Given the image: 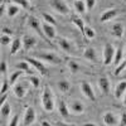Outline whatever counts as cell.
<instances>
[{
  "label": "cell",
  "instance_id": "6da1fadb",
  "mask_svg": "<svg viewBox=\"0 0 126 126\" xmlns=\"http://www.w3.org/2000/svg\"><path fill=\"white\" fill-rule=\"evenodd\" d=\"M42 106L47 112H52L54 109V101H53V93H52L50 88L46 86L43 88V93H42Z\"/></svg>",
  "mask_w": 126,
  "mask_h": 126
},
{
  "label": "cell",
  "instance_id": "7a4b0ae2",
  "mask_svg": "<svg viewBox=\"0 0 126 126\" xmlns=\"http://www.w3.org/2000/svg\"><path fill=\"white\" fill-rule=\"evenodd\" d=\"M35 58H39L42 61L49 62L52 64H61L62 63V58L58 57L56 53H52V52H46V53H35Z\"/></svg>",
  "mask_w": 126,
  "mask_h": 126
},
{
  "label": "cell",
  "instance_id": "3957f363",
  "mask_svg": "<svg viewBox=\"0 0 126 126\" xmlns=\"http://www.w3.org/2000/svg\"><path fill=\"white\" fill-rule=\"evenodd\" d=\"M115 48L111 43H106L103 47V64L109 66L113 62V57H115Z\"/></svg>",
  "mask_w": 126,
  "mask_h": 126
},
{
  "label": "cell",
  "instance_id": "277c9868",
  "mask_svg": "<svg viewBox=\"0 0 126 126\" xmlns=\"http://www.w3.org/2000/svg\"><path fill=\"white\" fill-rule=\"evenodd\" d=\"M49 4L56 12H58L62 15H66L69 13V6L66 4L64 0H50Z\"/></svg>",
  "mask_w": 126,
  "mask_h": 126
},
{
  "label": "cell",
  "instance_id": "5b68a950",
  "mask_svg": "<svg viewBox=\"0 0 126 126\" xmlns=\"http://www.w3.org/2000/svg\"><path fill=\"white\" fill-rule=\"evenodd\" d=\"M25 61H28L32 66H33V68L35 69V71H38L42 76H47V73H48V69L46 68V66L42 63L40 61H38V59H34V58H29V57H27L25 58Z\"/></svg>",
  "mask_w": 126,
  "mask_h": 126
},
{
  "label": "cell",
  "instance_id": "8992f818",
  "mask_svg": "<svg viewBox=\"0 0 126 126\" xmlns=\"http://www.w3.org/2000/svg\"><path fill=\"white\" fill-rule=\"evenodd\" d=\"M69 107V111L75 115H82L85 112V106H83V103L78 100H72L68 105Z\"/></svg>",
  "mask_w": 126,
  "mask_h": 126
},
{
  "label": "cell",
  "instance_id": "52a82bcc",
  "mask_svg": "<svg viewBox=\"0 0 126 126\" xmlns=\"http://www.w3.org/2000/svg\"><path fill=\"white\" fill-rule=\"evenodd\" d=\"M81 91L83 93V96H86V98L94 101V92H93V90H92V87L88 82H86V81L81 82Z\"/></svg>",
  "mask_w": 126,
  "mask_h": 126
},
{
  "label": "cell",
  "instance_id": "ba28073f",
  "mask_svg": "<svg viewBox=\"0 0 126 126\" xmlns=\"http://www.w3.org/2000/svg\"><path fill=\"white\" fill-rule=\"evenodd\" d=\"M34 121H35V111L32 107H27V111L24 113V119H23V125L28 126V125L34 124Z\"/></svg>",
  "mask_w": 126,
  "mask_h": 126
},
{
  "label": "cell",
  "instance_id": "9c48e42d",
  "mask_svg": "<svg viewBox=\"0 0 126 126\" xmlns=\"http://www.w3.org/2000/svg\"><path fill=\"white\" fill-rule=\"evenodd\" d=\"M42 29H43V33H44V35L47 38L53 39L56 37V28H54V25H52V24L44 22L43 24H42Z\"/></svg>",
  "mask_w": 126,
  "mask_h": 126
},
{
  "label": "cell",
  "instance_id": "30bf717a",
  "mask_svg": "<svg viewBox=\"0 0 126 126\" xmlns=\"http://www.w3.org/2000/svg\"><path fill=\"white\" fill-rule=\"evenodd\" d=\"M103 124L107 125V126H115V125H119V120L117 116L112 112H106L103 115Z\"/></svg>",
  "mask_w": 126,
  "mask_h": 126
},
{
  "label": "cell",
  "instance_id": "8fae6325",
  "mask_svg": "<svg viewBox=\"0 0 126 126\" xmlns=\"http://www.w3.org/2000/svg\"><path fill=\"white\" fill-rule=\"evenodd\" d=\"M119 12H120L119 9H109V10H106V12L101 15L100 20H101L102 23H106V22H109V20L113 19L115 16L119 14Z\"/></svg>",
  "mask_w": 126,
  "mask_h": 126
},
{
  "label": "cell",
  "instance_id": "7c38bea8",
  "mask_svg": "<svg viewBox=\"0 0 126 126\" xmlns=\"http://www.w3.org/2000/svg\"><path fill=\"white\" fill-rule=\"evenodd\" d=\"M98 87H100V90L102 91V93H105V94L110 93L111 86H110L109 78H107V77H100V79H98Z\"/></svg>",
  "mask_w": 126,
  "mask_h": 126
},
{
  "label": "cell",
  "instance_id": "4fadbf2b",
  "mask_svg": "<svg viewBox=\"0 0 126 126\" xmlns=\"http://www.w3.org/2000/svg\"><path fill=\"white\" fill-rule=\"evenodd\" d=\"M58 111H59L61 116L63 119H67L68 117V115H69V107H68V105L66 103L64 100H59L58 101Z\"/></svg>",
  "mask_w": 126,
  "mask_h": 126
},
{
  "label": "cell",
  "instance_id": "5bb4252c",
  "mask_svg": "<svg viewBox=\"0 0 126 126\" xmlns=\"http://www.w3.org/2000/svg\"><path fill=\"white\" fill-rule=\"evenodd\" d=\"M16 68L24 71L25 73H28V75H34V71H33L34 68H33V66H32L28 61H22V62H19L18 64H16Z\"/></svg>",
  "mask_w": 126,
  "mask_h": 126
},
{
  "label": "cell",
  "instance_id": "9a60e30c",
  "mask_svg": "<svg viewBox=\"0 0 126 126\" xmlns=\"http://www.w3.org/2000/svg\"><path fill=\"white\" fill-rule=\"evenodd\" d=\"M58 44H59V47L62 48V50L67 52V53H72V52H73V46H72V43H71L68 39H66V38H59V39H58Z\"/></svg>",
  "mask_w": 126,
  "mask_h": 126
},
{
  "label": "cell",
  "instance_id": "2e32d148",
  "mask_svg": "<svg viewBox=\"0 0 126 126\" xmlns=\"http://www.w3.org/2000/svg\"><path fill=\"white\" fill-rule=\"evenodd\" d=\"M35 44H37V39L34 37H32V35H24L23 37V46H24L25 50L32 49Z\"/></svg>",
  "mask_w": 126,
  "mask_h": 126
},
{
  "label": "cell",
  "instance_id": "e0dca14e",
  "mask_svg": "<svg viewBox=\"0 0 126 126\" xmlns=\"http://www.w3.org/2000/svg\"><path fill=\"white\" fill-rule=\"evenodd\" d=\"M28 25H29L32 29L37 30L38 33H39L42 37H43V33H42V32H43V29H42V25H40V23L38 22V19H37V18L30 16V18H29V20H28Z\"/></svg>",
  "mask_w": 126,
  "mask_h": 126
},
{
  "label": "cell",
  "instance_id": "ac0fdd59",
  "mask_svg": "<svg viewBox=\"0 0 126 126\" xmlns=\"http://www.w3.org/2000/svg\"><path fill=\"white\" fill-rule=\"evenodd\" d=\"M111 33L113 37L116 38H121L124 35V25L121 23H116L111 27Z\"/></svg>",
  "mask_w": 126,
  "mask_h": 126
},
{
  "label": "cell",
  "instance_id": "d6986e66",
  "mask_svg": "<svg viewBox=\"0 0 126 126\" xmlns=\"http://www.w3.org/2000/svg\"><path fill=\"white\" fill-rule=\"evenodd\" d=\"M83 57L86 59L91 61V62H97V54H96V50H94L92 47H88L85 49V53H83Z\"/></svg>",
  "mask_w": 126,
  "mask_h": 126
},
{
  "label": "cell",
  "instance_id": "ffe728a7",
  "mask_svg": "<svg viewBox=\"0 0 126 126\" xmlns=\"http://www.w3.org/2000/svg\"><path fill=\"white\" fill-rule=\"evenodd\" d=\"M72 23L75 24L78 29H79V32H81V34L85 37V22H83V20L79 18V16H76V15H73L72 16Z\"/></svg>",
  "mask_w": 126,
  "mask_h": 126
},
{
  "label": "cell",
  "instance_id": "44dd1931",
  "mask_svg": "<svg viewBox=\"0 0 126 126\" xmlns=\"http://www.w3.org/2000/svg\"><path fill=\"white\" fill-rule=\"evenodd\" d=\"M125 92H126V79L121 81L119 85L116 86V88H115V97H116V98H121Z\"/></svg>",
  "mask_w": 126,
  "mask_h": 126
},
{
  "label": "cell",
  "instance_id": "7402d4cb",
  "mask_svg": "<svg viewBox=\"0 0 126 126\" xmlns=\"http://www.w3.org/2000/svg\"><path fill=\"white\" fill-rule=\"evenodd\" d=\"M13 91H14V94L18 98H23L25 96V93H27V88L23 85H20V83H19V85H14Z\"/></svg>",
  "mask_w": 126,
  "mask_h": 126
},
{
  "label": "cell",
  "instance_id": "603a6c76",
  "mask_svg": "<svg viewBox=\"0 0 126 126\" xmlns=\"http://www.w3.org/2000/svg\"><path fill=\"white\" fill-rule=\"evenodd\" d=\"M58 88H59V91L63 92V93L68 92L69 88H71L69 81H67V79H61V81H58Z\"/></svg>",
  "mask_w": 126,
  "mask_h": 126
},
{
  "label": "cell",
  "instance_id": "cb8c5ba5",
  "mask_svg": "<svg viewBox=\"0 0 126 126\" xmlns=\"http://www.w3.org/2000/svg\"><path fill=\"white\" fill-rule=\"evenodd\" d=\"M22 40H23V39L15 38V40L12 42V49H10V54H12V56H14L16 52L20 49V47H22Z\"/></svg>",
  "mask_w": 126,
  "mask_h": 126
},
{
  "label": "cell",
  "instance_id": "d4e9b609",
  "mask_svg": "<svg viewBox=\"0 0 126 126\" xmlns=\"http://www.w3.org/2000/svg\"><path fill=\"white\" fill-rule=\"evenodd\" d=\"M10 111H12V107H10V103H9V102L1 103V117H3V119L6 120V119L9 117Z\"/></svg>",
  "mask_w": 126,
  "mask_h": 126
},
{
  "label": "cell",
  "instance_id": "484cf974",
  "mask_svg": "<svg viewBox=\"0 0 126 126\" xmlns=\"http://www.w3.org/2000/svg\"><path fill=\"white\" fill-rule=\"evenodd\" d=\"M75 9L78 13H85L86 12V1L85 0H76L75 1Z\"/></svg>",
  "mask_w": 126,
  "mask_h": 126
},
{
  "label": "cell",
  "instance_id": "4316f807",
  "mask_svg": "<svg viewBox=\"0 0 126 126\" xmlns=\"http://www.w3.org/2000/svg\"><path fill=\"white\" fill-rule=\"evenodd\" d=\"M8 16H10V18H13V16H15L18 13H19V5H16V4H12V5H9L8 6Z\"/></svg>",
  "mask_w": 126,
  "mask_h": 126
},
{
  "label": "cell",
  "instance_id": "83f0119b",
  "mask_svg": "<svg viewBox=\"0 0 126 126\" xmlns=\"http://www.w3.org/2000/svg\"><path fill=\"white\" fill-rule=\"evenodd\" d=\"M23 75V71L22 69H19V71H15L14 73H12L10 75V78H9V83L10 85H15V82L18 81V78Z\"/></svg>",
  "mask_w": 126,
  "mask_h": 126
},
{
  "label": "cell",
  "instance_id": "f1b7e54d",
  "mask_svg": "<svg viewBox=\"0 0 126 126\" xmlns=\"http://www.w3.org/2000/svg\"><path fill=\"white\" fill-rule=\"evenodd\" d=\"M122 59V49L121 48H117V50L115 52V57H113V63L115 64H120V62Z\"/></svg>",
  "mask_w": 126,
  "mask_h": 126
},
{
  "label": "cell",
  "instance_id": "f546056e",
  "mask_svg": "<svg viewBox=\"0 0 126 126\" xmlns=\"http://www.w3.org/2000/svg\"><path fill=\"white\" fill-rule=\"evenodd\" d=\"M13 3L19 5V6H22L24 9H29L30 8V1L29 0H13Z\"/></svg>",
  "mask_w": 126,
  "mask_h": 126
},
{
  "label": "cell",
  "instance_id": "4dcf8cb0",
  "mask_svg": "<svg viewBox=\"0 0 126 126\" xmlns=\"http://www.w3.org/2000/svg\"><path fill=\"white\" fill-rule=\"evenodd\" d=\"M125 68H126V59H125V61H121V62H120V64L116 66V69H115V72H113V73H115V76H119Z\"/></svg>",
  "mask_w": 126,
  "mask_h": 126
},
{
  "label": "cell",
  "instance_id": "1f68e13d",
  "mask_svg": "<svg viewBox=\"0 0 126 126\" xmlns=\"http://www.w3.org/2000/svg\"><path fill=\"white\" fill-rule=\"evenodd\" d=\"M68 68L72 73H77L79 71V66H78V63H76L75 61H69L68 62Z\"/></svg>",
  "mask_w": 126,
  "mask_h": 126
},
{
  "label": "cell",
  "instance_id": "d6a6232c",
  "mask_svg": "<svg viewBox=\"0 0 126 126\" xmlns=\"http://www.w3.org/2000/svg\"><path fill=\"white\" fill-rule=\"evenodd\" d=\"M42 16H43V19L46 20L47 23H49V24H52V25H56V19L52 16L50 14H48V13H43V14H42Z\"/></svg>",
  "mask_w": 126,
  "mask_h": 126
},
{
  "label": "cell",
  "instance_id": "836d02e7",
  "mask_svg": "<svg viewBox=\"0 0 126 126\" xmlns=\"http://www.w3.org/2000/svg\"><path fill=\"white\" fill-rule=\"evenodd\" d=\"M94 35H96V33H94V30L91 27H85V37L92 39V38H94Z\"/></svg>",
  "mask_w": 126,
  "mask_h": 126
},
{
  "label": "cell",
  "instance_id": "e575fe53",
  "mask_svg": "<svg viewBox=\"0 0 126 126\" xmlns=\"http://www.w3.org/2000/svg\"><path fill=\"white\" fill-rule=\"evenodd\" d=\"M29 81H30V83H32V86H33L34 88H37V87H39V78L38 77H29Z\"/></svg>",
  "mask_w": 126,
  "mask_h": 126
},
{
  "label": "cell",
  "instance_id": "d590c367",
  "mask_svg": "<svg viewBox=\"0 0 126 126\" xmlns=\"http://www.w3.org/2000/svg\"><path fill=\"white\" fill-rule=\"evenodd\" d=\"M10 42H12V39H10V37L6 34H3L1 35V46H8L9 43H10Z\"/></svg>",
  "mask_w": 126,
  "mask_h": 126
},
{
  "label": "cell",
  "instance_id": "8d00e7d4",
  "mask_svg": "<svg viewBox=\"0 0 126 126\" xmlns=\"http://www.w3.org/2000/svg\"><path fill=\"white\" fill-rule=\"evenodd\" d=\"M9 85H10V83H9V81H6V79H3V82H1V94H3V93H6Z\"/></svg>",
  "mask_w": 126,
  "mask_h": 126
},
{
  "label": "cell",
  "instance_id": "74e56055",
  "mask_svg": "<svg viewBox=\"0 0 126 126\" xmlns=\"http://www.w3.org/2000/svg\"><path fill=\"white\" fill-rule=\"evenodd\" d=\"M6 71H8L6 62H5V61H1V62H0V72H1V75H5Z\"/></svg>",
  "mask_w": 126,
  "mask_h": 126
},
{
  "label": "cell",
  "instance_id": "f35d334b",
  "mask_svg": "<svg viewBox=\"0 0 126 126\" xmlns=\"http://www.w3.org/2000/svg\"><path fill=\"white\" fill-rule=\"evenodd\" d=\"M94 4H96V0H86V8H87V10H91L94 6Z\"/></svg>",
  "mask_w": 126,
  "mask_h": 126
},
{
  "label": "cell",
  "instance_id": "ab89813d",
  "mask_svg": "<svg viewBox=\"0 0 126 126\" xmlns=\"http://www.w3.org/2000/svg\"><path fill=\"white\" fill-rule=\"evenodd\" d=\"M18 119H19V116H18V115H15V116L12 119V121L9 122V125H10V126H15V125H18Z\"/></svg>",
  "mask_w": 126,
  "mask_h": 126
},
{
  "label": "cell",
  "instance_id": "60d3db41",
  "mask_svg": "<svg viewBox=\"0 0 126 126\" xmlns=\"http://www.w3.org/2000/svg\"><path fill=\"white\" fill-rule=\"evenodd\" d=\"M119 124L122 125V126H126V112H124V113L121 115V120H120Z\"/></svg>",
  "mask_w": 126,
  "mask_h": 126
},
{
  "label": "cell",
  "instance_id": "b9f144b4",
  "mask_svg": "<svg viewBox=\"0 0 126 126\" xmlns=\"http://www.w3.org/2000/svg\"><path fill=\"white\" fill-rule=\"evenodd\" d=\"M40 125H42V126H50L52 124H50V122H49L48 120H43V121L40 122Z\"/></svg>",
  "mask_w": 126,
  "mask_h": 126
},
{
  "label": "cell",
  "instance_id": "7bdbcfd3",
  "mask_svg": "<svg viewBox=\"0 0 126 126\" xmlns=\"http://www.w3.org/2000/svg\"><path fill=\"white\" fill-rule=\"evenodd\" d=\"M3 34H8V35H10V34H12V30L8 29V28H4V29H3Z\"/></svg>",
  "mask_w": 126,
  "mask_h": 126
},
{
  "label": "cell",
  "instance_id": "ee69618b",
  "mask_svg": "<svg viewBox=\"0 0 126 126\" xmlns=\"http://www.w3.org/2000/svg\"><path fill=\"white\" fill-rule=\"evenodd\" d=\"M6 97H8V94H6V93H3V94H1V100H0V102L4 103V102L6 101Z\"/></svg>",
  "mask_w": 126,
  "mask_h": 126
},
{
  "label": "cell",
  "instance_id": "f6af8a7d",
  "mask_svg": "<svg viewBox=\"0 0 126 126\" xmlns=\"http://www.w3.org/2000/svg\"><path fill=\"white\" fill-rule=\"evenodd\" d=\"M92 125H94V124H91V122H87V124H85V126H92Z\"/></svg>",
  "mask_w": 126,
  "mask_h": 126
},
{
  "label": "cell",
  "instance_id": "bcb514c9",
  "mask_svg": "<svg viewBox=\"0 0 126 126\" xmlns=\"http://www.w3.org/2000/svg\"><path fill=\"white\" fill-rule=\"evenodd\" d=\"M122 102H124V105L126 106V94H125V97H124V101H122Z\"/></svg>",
  "mask_w": 126,
  "mask_h": 126
},
{
  "label": "cell",
  "instance_id": "7dc6e473",
  "mask_svg": "<svg viewBox=\"0 0 126 126\" xmlns=\"http://www.w3.org/2000/svg\"><path fill=\"white\" fill-rule=\"evenodd\" d=\"M29 1H33V0H29Z\"/></svg>",
  "mask_w": 126,
  "mask_h": 126
}]
</instances>
